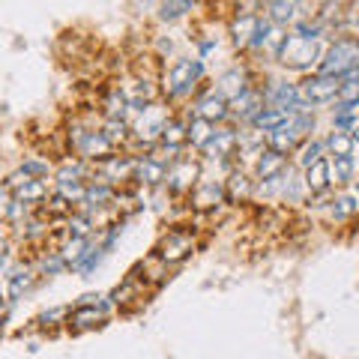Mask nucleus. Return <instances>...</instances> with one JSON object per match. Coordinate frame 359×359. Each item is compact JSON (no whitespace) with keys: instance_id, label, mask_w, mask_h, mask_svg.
<instances>
[{"instance_id":"36","label":"nucleus","mask_w":359,"mask_h":359,"mask_svg":"<svg viewBox=\"0 0 359 359\" xmlns=\"http://www.w3.org/2000/svg\"><path fill=\"white\" fill-rule=\"evenodd\" d=\"M353 159H332L330 162V183H351L353 180Z\"/></svg>"},{"instance_id":"14","label":"nucleus","mask_w":359,"mask_h":359,"mask_svg":"<svg viewBox=\"0 0 359 359\" xmlns=\"http://www.w3.org/2000/svg\"><path fill=\"white\" fill-rule=\"evenodd\" d=\"M237 129H228V126H216L212 129V138L207 141V147L201 150L207 159H228V156L237 153Z\"/></svg>"},{"instance_id":"12","label":"nucleus","mask_w":359,"mask_h":359,"mask_svg":"<svg viewBox=\"0 0 359 359\" xmlns=\"http://www.w3.org/2000/svg\"><path fill=\"white\" fill-rule=\"evenodd\" d=\"M198 117V120H207V123H222V120H228V102H224L222 96L212 93V87L207 90V93H201L195 99V105H192V114H189V120Z\"/></svg>"},{"instance_id":"5","label":"nucleus","mask_w":359,"mask_h":359,"mask_svg":"<svg viewBox=\"0 0 359 359\" xmlns=\"http://www.w3.org/2000/svg\"><path fill=\"white\" fill-rule=\"evenodd\" d=\"M320 57H323V45L320 42H306L294 36V33H287V39L282 45V51H278V63L287 66V69H297V72H306L311 66H320Z\"/></svg>"},{"instance_id":"27","label":"nucleus","mask_w":359,"mask_h":359,"mask_svg":"<svg viewBox=\"0 0 359 359\" xmlns=\"http://www.w3.org/2000/svg\"><path fill=\"white\" fill-rule=\"evenodd\" d=\"M90 245H93V237L90 240H81V237H66V243L60 245V257H63V264H66V269H72L81 257L90 252Z\"/></svg>"},{"instance_id":"38","label":"nucleus","mask_w":359,"mask_h":359,"mask_svg":"<svg viewBox=\"0 0 359 359\" xmlns=\"http://www.w3.org/2000/svg\"><path fill=\"white\" fill-rule=\"evenodd\" d=\"M195 4H189V0H180V4H162L159 6V18L165 21H174V18H183L186 13H192Z\"/></svg>"},{"instance_id":"39","label":"nucleus","mask_w":359,"mask_h":359,"mask_svg":"<svg viewBox=\"0 0 359 359\" xmlns=\"http://www.w3.org/2000/svg\"><path fill=\"white\" fill-rule=\"evenodd\" d=\"M21 233H25V240H39L48 233V224H45L39 216H30L25 224H21Z\"/></svg>"},{"instance_id":"6","label":"nucleus","mask_w":359,"mask_h":359,"mask_svg":"<svg viewBox=\"0 0 359 359\" xmlns=\"http://www.w3.org/2000/svg\"><path fill=\"white\" fill-rule=\"evenodd\" d=\"M198 180H201V162L186 159V156H180L165 171V186H168V192H174V195L192 192V186H198Z\"/></svg>"},{"instance_id":"15","label":"nucleus","mask_w":359,"mask_h":359,"mask_svg":"<svg viewBox=\"0 0 359 359\" xmlns=\"http://www.w3.org/2000/svg\"><path fill=\"white\" fill-rule=\"evenodd\" d=\"M264 108V99H261V90L257 87H249L245 93H240L233 102H228V117L240 120V123H252L255 114Z\"/></svg>"},{"instance_id":"8","label":"nucleus","mask_w":359,"mask_h":359,"mask_svg":"<svg viewBox=\"0 0 359 359\" xmlns=\"http://www.w3.org/2000/svg\"><path fill=\"white\" fill-rule=\"evenodd\" d=\"M299 87V96L306 99V102L314 108V105H327V102H332L335 96H339V87H341V81L339 78H330V75H309L302 84H297Z\"/></svg>"},{"instance_id":"26","label":"nucleus","mask_w":359,"mask_h":359,"mask_svg":"<svg viewBox=\"0 0 359 359\" xmlns=\"http://www.w3.org/2000/svg\"><path fill=\"white\" fill-rule=\"evenodd\" d=\"M255 195V186L252 180L245 177L243 171H231L228 174V183H224V201H245Z\"/></svg>"},{"instance_id":"16","label":"nucleus","mask_w":359,"mask_h":359,"mask_svg":"<svg viewBox=\"0 0 359 359\" xmlns=\"http://www.w3.org/2000/svg\"><path fill=\"white\" fill-rule=\"evenodd\" d=\"M108 306H111L108 299L102 302V306H75V309H69V318H66V323H69V330H75V332L93 330V327H99V323L105 320Z\"/></svg>"},{"instance_id":"34","label":"nucleus","mask_w":359,"mask_h":359,"mask_svg":"<svg viewBox=\"0 0 359 359\" xmlns=\"http://www.w3.org/2000/svg\"><path fill=\"white\" fill-rule=\"evenodd\" d=\"M102 257H105V252L102 249H99V245H90V252L81 257V261H78L75 266H72V273H78V276H93L96 273V266L99 264H102Z\"/></svg>"},{"instance_id":"17","label":"nucleus","mask_w":359,"mask_h":359,"mask_svg":"<svg viewBox=\"0 0 359 359\" xmlns=\"http://www.w3.org/2000/svg\"><path fill=\"white\" fill-rule=\"evenodd\" d=\"M257 25H261V18H257L255 13H237L231 21V42H233V48H249L252 39H255V30Z\"/></svg>"},{"instance_id":"31","label":"nucleus","mask_w":359,"mask_h":359,"mask_svg":"<svg viewBox=\"0 0 359 359\" xmlns=\"http://www.w3.org/2000/svg\"><path fill=\"white\" fill-rule=\"evenodd\" d=\"M323 153H327V147H323V141H320V138L302 141L299 156H297V165L302 168V171H306V168H311L314 162H320V159H323Z\"/></svg>"},{"instance_id":"1","label":"nucleus","mask_w":359,"mask_h":359,"mask_svg":"<svg viewBox=\"0 0 359 359\" xmlns=\"http://www.w3.org/2000/svg\"><path fill=\"white\" fill-rule=\"evenodd\" d=\"M204 72H207V66H204V60H192V57H180L171 69H168V75H165V84H162V90H165V96L168 99H186V96H192L195 90H198V84L204 81Z\"/></svg>"},{"instance_id":"40","label":"nucleus","mask_w":359,"mask_h":359,"mask_svg":"<svg viewBox=\"0 0 359 359\" xmlns=\"http://www.w3.org/2000/svg\"><path fill=\"white\" fill-rule=\"evenodd\" d=\"M63 318H69V309H51V311L39 314V323H42V327H48V323H54V320H63Z\"/></svg>"},{"instance_id":"25","label":"nucleus","mask_w":359,"mask_h":359,"mask_svg":"<svg viewBox=\"0 0 359 359\" xmlns=\"http://www.w3.org/2000/svg\"><path fill=\"white\" fill-rule=\"evenodd\" d=\"M135 183L147 186V189H156L165 183V168L156 165L153 159H147V156H141L138 165H135Z\"/></svg>"},{"instance_id":"21","label":"nucleus","mask_w":359,"mask_h":359,"mask_svg":"<svg viewBox=\"0 0 359 359\" xmlns=\"http://www.w3.org/2000/svg\"><path fill=\"white\" fill-rule=\"evenodd\" d=\"M302 186H306V192H311V195L327 192V189L332 186L330 183V162L320 159V162H314L311 168H306V171H302Z\"/></svg>"},{"instance_id":"32","label":"nucleus","mask_w":359,"mask_h":359,"mask_svg":"<svg viewBox=\"0 0 359 359\" xmlns=\"http://www.w3.org/2000/svg\"><path fill=\"white\" fill-rule=\"evenodd\" d=\"M36 269L39 276H60L63 269H66V264H63V257H60V252L57 249H51V252H42L39 257H36Z\"/></svg>"},{"instance_id":"37","label":"nucleus","mask_w":359,"mask_h":359,"mask_svg":"<svg viewBox=\"0 0 359 359\" xmlns=\"http://www.w3.org/2000/svg\"><path fill=\"white\" fill-rule=\"evenodd\" d=\"M356 210H359V204H356V198H353V195H341V198H335V201H332V219H335V222H341V219H347V216H353Z\"/></svg>"},{"instance_id":"22","label":"nucleus","mask_w":359,"mask_h":359,"mask_svg":"<svg viewBox=\"0 0 359 359\" xmlns=\"http://www.w3.org/2000/svg\"><path fill=\"white\" fill-rule=\"evenodd\" d=\"M9 195H13L15 201H21V204H27V207H39V204L48 201V183H45V180H27V183L15 186Z\"/></svg>"},{"instance_id":"44","label":"nucleus","mask_w":359,"mask_h":359,"mask_svg":"<svg viewBox=\"0 0 359 359\" xmlns=\"http://www.w3.org/2000/svg\"><path fill=\"white\" fill-rule=\"evenodd\" d=\"M351 141H353V144H359V123H356V126L351 129Z\"/></svg>"},{"instance_id":"2","label":"nucleus","mask_w":359,"mask_h":359,"mask_svg":"<svg viewBox=\"0 0 359 359\" xmlns=\"http://www.w3.org/2000/svg\"><path fill=\"white\" fill-rule=\"evenodd\" d=\"M171 120V111H168L162 102H150V105H144L138 111V117H135V123H129L132 126V138L144 144V147H156V144L162 141V129H165V123Z\"/></svg>"},{"instance_id":"29","label":"nucleus","mask_w":359,"mask_h":359,"mask_svg":"<svg viewBox=\"0 0 359 359\" xmlns=\"http://www.w3.org/2000/svg\"><path fill=\"white\" fill-rule=\"evenodd\" d=\"M359 123V105H341V102H335L332 108V126L335 132H347L351 135V129Z\"/></svg>"},{"instance_id":"23","label":"nucleus","mask_w":359,"mask_h":359,"mask_svg":"<svg viewBox=\"0 0 359 359\" xmlns=\"http://www.w3.org/2000/svg\"><path fill=\"white\" fill-rule=\"evenodd\" d=\"M299 4H285V0H273V4H264V18L266 21H273V25H278V27H285L287 21H297L302 18L299 15Z\"/></svg>"},{"instance_id":"4","label":"nucleus","mask_w":359,"mask_h":359,"mask_svg":"<svg viewBox=\"0 0 359 359\" xmlns=\"http://www.w3.org/2000/svg\"><path fill=\"white\" fill-rule=\"evenodd\" d=\"M359 60V39L356 36H341L335 39L320 57L318 75H330V78H341L344 72H351Z\"/></svg>"},{"instance_id":"20","label":"nucleus","mask_w":359,"mask_h":359,"mask_svg":"<svg viewBox=\"0 0 359 359\" xmlns=\"http://www.w3.org/2000/svg\"><path fill=\"white\" fill-rule=\"evenodd\" d=\"M264 144H266V150L287 156V153H294V150H297L299 135L294 132V126H290V120H287V123H282V126H278V129L269 132L266 138H264Z\"/></svg>"},{"instance_id":"3","label":"nucleus","mask_w":359,"mask_h":359,"mask_svg":"<svg viewBox=\"0 0 359 359\" xmlns=\"http://www.w3.org/2000/svg\"><path fill=\"white\" fill-rule=\"evenodd\" d=\"M69 144H72V150L78 153V159L81 162H105L111 153H114V144H111L102 129H93V126H72L69 132Z\"/></svg>"},{"instance_id":"28","label":"nucleus","mask_w":359,"mask_h":359,"mask_svg":"<svg viewBox=\"0 0 359 359\" xmlns=\"http://www.w3.org/2000/svg\"><path fill=\"white\" fill-rule=\"evenodd\" d=\"M212 123H207V120H198V117H192L189 120V135H186V147H192V150H204L207 147V141L212 138Z\"/></svg>"},{"instance_id":"35","label":"nucleus","mask_w":359,"mask_h":359,"mask_svg":"<svg viewBox=\"0 0 359 359\" xmlns=\"http://www.w3.org/2000/svg\"><path fill=\"white\" fill-rule=\"evenodd\" d=\"M21 171H25L27 177H33V180H48V177L54 174V168H51V162H48V159L30 156V159L21 162Z\"/></svg>"},{"instance_id":"43","label":"nucleus","mask_w":359,"mask_h":359,"mask_svg":"<svg viewBox=\"0 0 359 359\" xmlns=\"http://www.w3.org/2000/svg\"><path fill=\"white\" fill-rule=\"evenodd\" d=\"M6 314H9V299H0V327H4Z\"/></svg>"},{"instance_id":"19","label":"nucleus","mask_w":359,"mask_h":359,"mask_svg":"<svg viewBox=\"0 0 359 359\" xmlns=\"http://www.w3.org/2000/svg\"><path fill=\"white\" fill-rule=\"evenodd\" d=\"M285 171H287V156H282V153L264 150L255 159V177H257V183H264V180H273V177L285 174Z\"/></svg>"},{"instance_id":"33","label":"nucleus","mask_w":359,"mask_h":359,"mask_svg":"<svg viewBox=\"0 0 359 359\" xmlns=\"http://www.w3.org/2000/svg\"><path fill=\"white\" fill-rule=\"evenodd\" d=\"M99 129H102V135H105L111 144H114V147H117V144H123L132 135L129 120H102V126H99Z\"/></svg>"},{"instance_id":"18","label":"nucleus","mask_w":359,"mask_h":359,"mask_svg":"<svg viewBox=\"0 0 359 359\" xmlns=\"http://www.w3.org/2000/svg\"><path fill=\"white\" fill-rule=\"evenodd\" d=\"M222 204H228L224 201V186L222 183H198L195 192H192V207L207 212V210H216Z\"/></svg>"},{"instance_id":"7","label":"nucleus","mask_w":359,"mask_h":359,"mask_svg":"<svg viewBox=\"0 0 359 359\" xmlns=\"http://www.w3.org/2000/svg\"><path fill=\"white\" fill-rule=\"evenodd\" d=\"M195 252V237L192 231H168L159 240V249H156V257L162 264H180L186 261L189 255Z\"/></svg>"},{"instance_id":"30","label":"nucleus","mask_w":359,"mask_h":359,"mask_svg":"<svg viewBox=\"0 0 359 359\" xmlns=\"http://www.w3.org/2000/svg\"><path fill=\"white\" fill-rule=\"evenodd\" d=\"M323 147L330 150L332 159H351L353 141H351V135H347V132H330V138L323 141Z\"/></svg>"},{"instance_id":"45","label":"nucleus","mask_w":359,"mask_h":359,"mask_svg":"<svg viewBox=\"0 0 359 359\" xmlns=\"http://www.w3.org/2000/svg\"><path fill=\"white\" fill-rule=\"evenodd\" d=\"M356 201H359V183H356Z\"/></svg>"},{"instance_id":"9","label":"nucleus","mask_w":359,"mask_h":359,"mask_svg":"<svg viewBox=\"0 0 359 359\" xmlns=\"http://www.w3.org/2000/svg\"><path fill=\"white\" fill-rule=\"evenodd\" d=\"M135 165H138V159L129 153H111L105 162H99V180H105L108 186L117 183H126V180H135Z\"/></svg>"},{"instance_id":"13","label":"nucleus","mask_w":359,"mask_h":359,"mask_svg":"<svg viewBox=\"0 0 359 359\" xmlns=\"http://www.w3.org/2000/svg\"><path fill=\"white\" fill-rule=\"evenodd\" d=\"M36 278H39V273L30 264H18V266L9 269L6 273V297H9V302H15L25 294H30V290L36 287Z\"/></svg>"},{"instance_id":"42","label":"nucleus","mask_w":359,"mask_h":359,"mask_svg":"<svg viewBox=\"0 0 359 359\" xmlns=\"http://www.w3.org/2000/svg\"><path fill=\"white\" fill-rule=\"evenodd\" d=\"M9 204H13V195L0 186V222H6V212H9Z\"/></svg>"},{"instance_id":"11","label":"nucleus","mask_w":359,"mask_h":359,"mask_svg":"<svg viewBox=\"0 0 359 359\" xmlns=\"http://www.w3.org/2000/svg\"><path fill=\"white\" fill-rule=\"evenodd\" d=\"M252 84H249V69H243V66H233V69H224L216 84H212V93L222 96L224 102H233L240 93H245Z\"/></svg>"},{"instance_id":"10","label":"nucleus","mask_w":359,"mask_h":359,"mask_svg":"<svg viewBox=\"0 0 359 359\" xmlns=\"http://www.w3.org/2000/svg\"><path fill=\"white\" fill-rule=\"evenodd\" d=\"M285 39H287V30L285 27H278V25H273V21L261 18V25H257L255 39H252L249 48L264 51V54H269V57H278V51H282Z\"/></svg>"},{"instance_id":"41","label":"nucleus","mask_w":359,"mask_h":359,"mask_svg":"<svg viewBox=\"0 0 359 359\" xmlns=\"http://www.w3.org/2000/svg\"><path fill=\"white\" fill-rule=\"evenodd\" d=\"M216 36H207V39H198V60H204L210 51H216Z\"/></svg>"},{"instance_id":"24","label":"nucleus","mask_w":359,"mask_h":359,"mask_svg":"<svg viewBox=\"0 0 359 359\" xmlns=\"http://www.w3.org/2000/svg\"><path fill=\"white\" fill-rule=\"evenodd\" d=\"M186 135H189V120L171 114V120H168L162 129L159 144H165V147H171V150H186Z\"/></svg>"}]
</instances>
